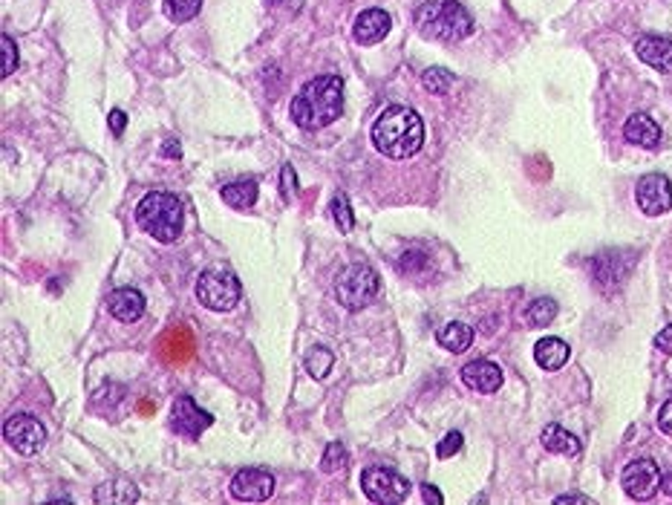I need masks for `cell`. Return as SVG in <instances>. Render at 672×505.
<instances>
[{
  "label": "cell",
  "instance_id": "24",
  "mask_svg": "<svg viewBox=\"0 0 672 505\" xmlns=\"http://www.w3.org/2000/svg\"><path fill=\"white\" fill-rule=\"evenodd\" d=\"M162 9L173 23H185L199 15L202 0H162Z\"/></svg>",
  "mask_w": 672,
  "mask_h": 505
},
{
  "label": "cell",
  "instance_id": "14",
  "mask_svg": "<svg viewBox=\"0 0 672 505\" xmlns=\"http://www.w3.org/2000/svg\"><path fill=\"white\" fill-rule=\"evenodd\" d=\"M638 58L658 73H672V40L658 35H643L635 44Z\"/></svg>",
  "mask_w": 672,
  "mask_h": 505
},
{
  "label": "cell",
  "instance_id": "13",
  "mask_svg": "<svg viewBox=\"0 0 672 505\" xmlns=\"http://www.w3.org/2000/svg\"><path fill=\"white\" fill-rule=\"evenodd\" d=\"M390 26H393V21H390V15L384 9H364L361 15L355 18L352 35H355L358 44L373 47V44H378V40L387 38Z\"/></svg>",
  "mask_w": 672,
  "mask_h": 505
},
{
  "label": "cell",
  "instance_id": "12",
  "mask_svg": "<svg viewBox=\"0 0 672 505\" xmlns=\"http://www.w3.org/2000/svg\"><path fill=\"white\" fill-rule=\"evenodd\" d=\"M274 494V476L263 468H243L231 480V497L240 502H266Z\"/></svg>",
  "mask_w": 672,
  "mask_h": 505
},
{
  "label": "cell",
  "instance_id": "29",
  "mask_svg": "<svg viewBox=\"0 0 672 505\" xmlns=\"http://www.w3.org/2000/svg\"><path fill=\"white\" fill-rule=\"evenodd\" d=\"M347 447L340 442H329V447L323 450V459H321V471L323 474H335L347 465Z\"/></svg>",
  "mask_w": 672,
  "mask_h": 505
},
{
  "label": "cell",
  "instance_id": "17",
  "mask_svg": "<svg viewBox=\"0 0 672 505\" xmlns=\"http://www.w3.org/2000/svg\"><path fill=\"white\" fill-rule=\"evenodd\" d=\"M462 381L476 393H497L502 387V370L493 361H471L462 367Z\"/></svg>",
  "mask_w": 672,
  "mask_h": 505
},
{
  "label": "cell",
  "instance_id": "35",
  "mask_svg": "<svg viewBox=\"0 0 672 505\" xmlns=\"http://www.w3.org/2000/svg\"><path fill=\"white\" fill-rule=\"evenodd\" d=\"M125 125H128L125 111H110V130H113V136H121V133H125Z\"/></svg>",
  "mask_w": 672,
  "mask_h": 505
},
{
  "label": "cell",
  "instance_id": "22",
  "mask_svg": "<svg viewBox=\"0 0 672 505\" xmlns=\"http://www.w3.org/2000/svg\"><path fill=\"white\" fill-rule=\"evenodd\" d=\"M223 199L225 206L231 208H252L257 202V180H249V176H243V180H234L231 185L223 188Z\"/></svg>",
  "mask_w": 672,
  "mask_h": 505
},
{
  "label": "cell",
  "instance_id": "6",
  "mask_svg": "<svg viewBox=\"0 0 672 505\" xmlns=\"http://www.w3.org/2000/svg\"><path fill=\"white\" fill-rule=\"evenodd\" d=\"M240 280L225 269H208L197 280V300L211 312H228L240 300Z\"/></svg>",
  "mask_w": 672,
  "mask_h": 505
},
{
  "label": "cell",
  "instance_id": "38",
  "mask_svg": "<svg viewBox=\"0 0 672 505\" xmlns=\"http://www.w3.org/2000/svg\"><path fill=\"white\" fill-rule=\"evenodd\" d=\"M162 154H164V156H173V159H176V156H182V147L176 145V142H168V145L162 147Z\"/></svg>",
  "mask_w": 672,
  "mask_h": 505
},
{
  "label": "cell",
  "instance_id": "10",
  "mask_svg": "<svg viewBox=\"0 0 672 505\" xmlns=\"http://www.w3.org/2000/svg\"><path fill=\"white\" fill-rule=\"evenodd\" d=\"M635 199L647 217H661L672 208V185L664 173H647L635 188Z\"/></svg>",
  "mask_w": 672,
  "mask_h": 505
},
{
  "label": "cell",
  "instance_id": "30",
  "mask_svg": "<svg viewBox=\"0 0 672 505\" xmlns=\"http://www.w3.org/2000/svg\"><path fill=\"white\" fill-rule=\"evenodd\" d=\"M0 47H4V73L0 75H12L18 70V44L9 35H0Z\"/></svg>",
  "mask_w": 672,
  "mask_h": 505
},
{
  "label": "cell",
  "instance_id": "5",
  "mask_svg": "<svg viewBox=\"0 0 672 505\" xmlns=\"http://www.w3.org/2000/svg\"><path fill=\"white\" fill-rule=\"evenodd\" d=\"M376 295H378V275L369 266L352 263L347 269H340V275L335 278V297L349 312L369 306Z\"/></svg>",
  "mask_w": 672,
  "mask_h": 505
},
{
  "label": "cell",
  "instance_id": "1",
  "mask_svg": "<svg viewBox=\"0 0 672 505\" xmlns=\"http://www.w3.org/2000/svg\"><path fill=\"white\" fill-rule=\"evenodd\" d=\"M344 111V81L338 75H318L295 95L292 119L304 130H321L340 119Z\"/></svg>",
  "mask_w": 672,
  "mask_h": 505
},
{
  "label": "cell",
  "instance_id": "7",
  "mask_svg": "<svg viewBox=\"0 0 672 505\" xmlns=\"http://www.w3.org/2000/svg\"><path fill=\"white\" fill-rule=\"evenodd\" d=\"M361 488L367 500H373L378 505H399L410 497V483L402 474H395L393 468L373 465L361 474Z\"/></svg>",
  "mask_w": 672,
  "mask_h": 505
},
{
  "label": "cell",
  "instance_id": "3",
  "mask_svg": "<svg viewBox=\"0 0 672 505\" xmlns=\"http://www.w3.org/2000/svg\"><path fill=\"white\" fill-rule=\"evenodd\" d=\"M419 32L436 40H462L473 32V18L456 0H428L416 12Z\"/></svg>",
  "mask_w": 672,
  "mask_h": 505
},
{
  "label": "cell",
  "instance_id": "31",
  "mask_svg": "<svg viewBox=\"0 0 672 505\" xmlns=\"http://www.w3.org/2000/svg\"><path fill=\"white\" fill-rule=\"evenodd\" d=\"M462 433L459 430H450L447 436H445V439L442 442H438V447H436V456L438 459H450V456H454V454H459V450H462Z\"/></svg>",
  "mask_w": 672,
  "mask_h": 505
},
{
  "label": "cell",
  "instance_id": "33",
  "mask_svg": "<svg viewBox=\"0 0 672 505\" xmlns=\"http://www.w3.org/2000/svg\"><path fill=\"white\" fill-rule=\"evenodd\" d=\"M655 350H661L664 356H672V323L655 335Z\"/></svg>",
  "mask_w": 672,
  "mask_h": 505
},
{
  "label": "cell",
  "instance_id": "23",
  "mask_svg": "<svg viewBox=\"0 0 672 505\" xmlns=\"http://www.w3.org/2000/svg\"><path fill=\"white\" fill-rule=\"evenodd\" d=\"M99 502H136L139 500V491H136L133 483L128 480H116V483H107L99 488V494H95Z\"/></svg>",
  "mask_w": 672,
  "mask_h": 505
},
{
  "label": "cell",
  "instance_id": "19",
  "mask_svg": "<svg viewBox=\"0 0 672 505\" xmlns=\"http://www.w3.org/2000/svg\"><path fill=\"white\" fill-rule=\"evenodd\" d=\"M571 356V350L563 338H543L534 347V361H537L543 370H560Z\"/></svg>",
  "mask_w": 672,
  "mask_h": 505
},
{
  "label": "cell",
  "instance_id": "21",
  "mask_svg": "<svg viewBox=\"0 0 672 505\" xmlns=\"http://www.w3.org/2000/svg\"><path fill=\"white\" fill-rule=\"evenodd\" d=\"M436 341H438V347L447 350V352H464L473 344V330L468 323L450 321V323L442 326V330H438Z\"/></svg>",
  "mask_w": 672,
  "mask_h": 505
},
{
  "label": "cell",
  "instance_id": "26",
  "mask_svg": "<svg viewBox=\"0 0 672 505\" xmlns=\"http://www.w3.org/2000/svg\"><path fill=\"white\" fill-rule=\"evenodd\" d=\"M421 84L433 95H445L450 90V84H454V73H447L445 66H430V70L421 73Z\"/></svg>",
  "mask_w": 672,
  "mask_h": 505
},
{
  "label": "cell",
  "instance_id": "8",
  "mask_svg": "<svg viewBox=\"0 0 672 505\" xmlns=\"http://www.w3.org/2000/svg\"><path fill=\"white\" fill-rule=\"evenodd\" d=\"M4 436H6V442L23 456H35L38 450L47 445V430L32 413L9 416L6 425H4Z\"/></svg>",
  "mask_w": 672,
  "mask_h": 505
},
{
  "label": "cell",
  "instance_id": "4",
  "mask_svg": "<svg viewBox=\"0 0 672 505\" xmlns=\"http://www.w3.org/2000/svg\"><path fill=\"white\" fill-rule=\"evenodd\" d=\"M136 223L159 243H173L182 235V202L173 194L150 190L136 206Z\"/></svg>",
  "mask_w": 672,
  "mask_h": 505
},
{
  "label": "cell",
  "instance_id": "25",
  "mask_svg": "<svg viewBox=\"0 0 672 505\" xmlns=\"http://www.w3.org/2000/svg\"><path fill=\"white\" fill-rule=\"evenodd\" d=\"M554 318H557V304H554L552 297H537L526 309V321L531 326H548Z\"/></svg>",
  "mask_w": 672,
  "mask_h": 505
},
{
  "label": "cell",
  "instance_id": "20",
  "mask_svg": "<svg viewBox=\"0 0 672 505\" xmlns=\"http://www.w3.org/2000/svg\"><path fill=\"white\" fill-rule=\"evenodd\" d=\"M540 442L545 450H552V454H563V456H578L580 454V439L574 433H569L566 428L560 425H548L540 436Z\"/></svg>",
  "mask_w": 672,
  "mask_h": 505
},
{
  "label": "cell",
  "instance_id": "15",
  "mask_svg": "<svg viewBox=\"0 0 672 505\" xmlns=\"http://www.w3.org/2000/svg\"><path fill=\"white\" fill-rule=\"evenodd\" d=\"M629 252H603V254H597L595 261H592V269H595V280L600 283V286H618L626 275H629V269H632V263H635V257H629V261L623 263V257H626Z\"/></svg>",
  "mask_w": 672,
  "mask_h": 505
},
{
  "label": "cell",
  "instance_id": "16",
  "mask_svg": "<svg viewBox=\"0 0 672 505\" xmlns=\"http://www.w3.org/2000/svg\"><path fill=\"white\" fill-rule=\"evenodd\" d=\"M107 309H110V315H113L116 321L133 323V321H139L145 315V295L139 289H130V286H125V289H116L113 295H110Z\"/></svg>",
  "mask_w": 672,
  "mask_h": 505
},
{
  "label": "cell",
  "instance_id": "28",
  "mask_svg": "<svg viewBox=\"0 0 672 505\" xmlns=\"http://www.w3.org/2000/svg\"><path fill=\"white\" fill-rule=\"evenodd\" d=\"M332 364H335L332 352L323 350V347H314L306 356V370L312 373V378H323L329 370H332Z\"/></svg>",
  "mask_w": 672,
  "mask_h": 505
},
{
  "label": "cell",
  "instance_id": "27",
  "mask_svg": "<svg viewBox=\"0 0 672 505\" xmlns=\"http://www.w3.org/2000/svg\"><path fill=\"white\" fill-rule=\"evenodd\" d=\"M329 211H332V220H335V226L344 231H352V226H355V217H352V208H349V197L347 194H338L332 197V206H329Z\"/></svg>",
  "mask_w": 672,
  "mask_h": 505
},
{
  "label": "cell",
  "instance_id": "18",
  "mask_svg": "<svg viewBox=\"0 0 672 505\" xmlns=\"http://www.w3.org/2000/svg\"><path fill=\"white\" fill-rule=\"evenodd\" d=\"M623 136H626V142H632L638 147H655L661 142V128H658L655 119H650L647 113H635L626 119Z\"/></svg>",
  "mask_w": 672,
  "mask_h": 505
},
{
  "label": "cell",
  "instance_id": "9",
  "mask_svg": "<svg viewBox=\"0 0 672 505\" xmlns=\"http://www.w3.org/2000/svg\"><path fill=\"white\" fill-rule=\"evenodd\" d=\"M661 468L655 465L652 459H632L629 465L623 468V476H621V485L623 491L632 500L638 502H647L658 494V488H661Z\"/></svg>",
  "mask_w": 672,
  "mask_h": 505
},
{
  "label": "cell",
  "instance_id": "34",
  "mask_svg": "<svg viewBox=\"0 0 672 505\" xmlns=\"http://www.w3.org/2000/svg\"><path fill=\"white\" fill-rule=\"evenodd\" d=\"M658 428H661V433L672 436V399L664 402L661 413H658Z\"/></svg>",
  "mask_w": 672,
  "mask_h": 505
},
{
  "label": "cell",
  "instance_id": "37",
  "mask_svg": "<svg viewBox=\"0 0 672 505\" xmlns=\"http://www.w3.org/2000/svg\"><path fill=\"white\" fill-rule=\"evenodd\" d=\"M554 502H557V505H566V502H583V505H592V500L583 497V494H563V497H557Z\"/></svg>",
  "mask_w": 672,
  "mask_h": 505
},
{
  "label": "cell",
  "instance_id": "36",
  "mask_svg": "<svg viewBox=\"0 0 672 505\" xmlns=\"http://www.w3.org/2000/svg\"><path fill=\"white\" fill-rule=\"evenodd\" d=\"M421 494H424V502H430V505H442V502H445V497L438 494L436 485H430V483H424V485H421Z\"/></svg>",
  "mask_w": 672,
  "mask_h": 505
},
{
  "label": "cell",
  "instance_id": "39",
  "mask_svg": "<svg viewBox=\"0 0 672 505\" xmlns=\"http://www.w3.org/2000/svg\"><path fill=\"white\" fill-rule=\"evenodd\" d=\"M661 491H664V494H669L672 497V471L664 476V480H661Z\"/></svg>",
  "mask_w": 672,
  "mask_h": 505
},
{
  "label": "cell",
  "instance_id": "32",
  "mask_svg": "<svg viewBox=\"0 0 672 505\" xmlns=\"http://www.w3.org/2000/svg\"><path fill=\"white\" fill-rule=\"evenodd\" d=\"M280 190H283V199H292L295 190H297V176L292 165H283L280 171Z\"/></svg>",
  "mask_w": 672,
  "mask_h": 505
},
{
  "label": "cell",
  "instance_id": "11",
  "mask_svg": "<svg viewBox=\"0 0 672 505\" xmlns=\"http://www.w3.org/2000/svg\"><path fill=\"white\" fill-rule=\"evenodd\" d=\"M211 425H214V416L199 411L190 395H180V399L173 402L171 428L180 436H185V439H199L202 430H208Z\"/></svg>",
  "mask_w": 672,
  "mask_h": 505
},
{
  "label": "cell",
  "instance_id": "2",
  "mask_svg": "<svg viewBox=\"0 0 672 505\" xmlns=\"http://www.w3.org/2000/svg\"><path fill=\"white\" fill-rule=\"evenodd\" d=\"M373 145L387 159H410L424 145V121L410 107H387L373 125Z\"/></svg>",
  "mask_w": 672,
  "mask_h": 505
}]
</instances>
